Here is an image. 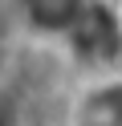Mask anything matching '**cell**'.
<instances>
[{
  "label": "cell",
  "mask_w": 122,
  "mask_h": 126,
  "mask_svg": "<svg viewBox=\"0 0 122 126\" xmlns=\"http://www.w3.org/2000/svg\"><path fill=\"white\" fill-rule=\"evenodd\" d=\"M61 126H122V69L77 77L65 98Z\"/></svg>",
  "instance_id": "2"
},
{
  "label": "cell",
  "mask_w": 122,
  "mask_h": 126,
  "mask_svg": "<svg viewBox=\"0 0 122 126\" xmlns=\"http://www.w3.org/2000/svg\"><path fill=\"white\" fill-rule=\"evenodd\" d=\"M61 53L73 61L77 77L122 69V4L118 0H94L86 8V16L77 20V29L65 37Z\"/></svg>",
  "instance_id": "1"
},
{
  "label": "cell",
  "mask_w": 122,
  "mask_h": 126,
  "mask_svg": "<svg viewBox=\"0 0 122 126\" xmlns=\"http://www.w3.org/2000/svg\"><path fill=\"white\" fill-rule=\"evenodd\" d=\"M20 41H24L20 29L12 25V16H8V8H4V0H0V81L16 73V53H20Z\"/></svg>",
  "instance_id": "4"
},
{
  "label": "cell",
  "mask_w": 122,
  "mask_h": 126,
  "mask_svg": "<svg viewBox=\"0 0 122 126\" xmlns=\"http://www.w3.org/2000/svg\"><path fill=\"white\" fill-rule=\"evenodd\" d=\"M94 0H4L12 25L20 29L24 41L57 45L61 49L65 37L77 29V20L86 16V8Z\"/></svg>",
  "instance_id": "3"
},
{
  "label": "cell",
  "mask_w": 122,
  "mask_h": 126,
  "mask_svg": "<svg viewBox=\"0 0 122 126\" xmlns=\"http://www.w3.org/2000/svg\"><path fill=\"white\" fill-rule=\"evenodd\" d=\"M0 126H29V110H24V94L16 77L0 81Z\"/></svg>",
  "instance_id": "5"
}]
</instances>
